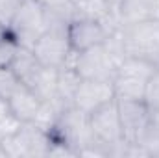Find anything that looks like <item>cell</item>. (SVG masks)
Returning a JSON list of instances; mask_svg holds the SVG:
<instances>
[{
    "mask_svg": "<svg viewBox=\"0 0 159 158\" xmlns=\"http://www.w3.org/2000/svg\"><path fill=\"white\" fill-rule=\"evenodd\" d=\"M152 123L159 128V110H152Z\"/></svg>",
    "mask_w": 159,
    "mask_h": 158,
    "instance_id": "7402d4cb",
    "label": "cell"
},
{
    "mask_svg": "<svg viewBox=\"0 0 159 158\" xmlns=\"http://www.w3.org/2000/svg\"><path fill=\"white\" fill-rule=\"evenodd\" d=\"M32 50L41 63L50 69H61L69 65L74 54L67 37V30H46Z\"/></svg>",
    "mask_w": 159,
    "mask_h": 158,
    "instance_id": "52a82bcc",
    "label": "cell"
},
{
    "mask_svg": "<svg viewBox=\"0 0 159 158\" xmlns=\"http://www.w3.org/2000/svg\"><path fill=\"white\" fill-rule=\"evenodd\" d=\"M13 39L24 48H34L41 36L46 32L44 9L37 0H24L7 26Z\"/></svg>",
    "mask_w": 159,
    "mask_h": 158,
    "instance_id": "5b68a950",
    "label": "cell"
},
{
    "mask_svg": "<svg viewBox=\"0 0 159 158\" xmlns=\"http://www.w3.org/2000/svg\"><path fill=\"white\" fill-rule=\"evenodd\" d=\"M80 75L74 71V67L69 63L61 69H57V82H56V99L63 106L74 104V95L80 86Z\"/></svg>",
    "mask_w": 159,
    "mask_h": 158,
    "instance_id": "5bb4252c",
    "label": "cell"
},
{
    "mask_svg": "<svg viewBox=\"0 0 159 158\" xmlns=\"http://www.w3.org/2000/svg\"><path fill=\"white\" fill-rule=\"evenodd\" d=\"M89 126L93 132L94 145L104 151L106 156H120L124 136L120 126L117 99L102 104L94 112L89 114Z\"/></svg>",
    "mask_w": 159,
    "mask_h": 158,
    "instance_id": "3957f363",
    "label": "cell"
},
{
    "mask_svg": "<svg viewBox=\"0 0 159 158\" xmlns=\"http://www.w3.org/2000/svg\"><path fill=\"white\" fill-rule=\"evenodd\" d=\"M120 126L124 141L133 143L143 134L152 119V110L144 101H131V99H117Z\"/></svg>",
    "mask_w": 159,
    "mask_h": 158,
    "instance_id": "ba28073f",
    "label": "cell"
},
{
    "mask_svg": "<svg viewBox=\"0 0 159 158\" xmlns=\"http://www.w3.org/2000/svg\"><path fill=\"white\" fill-rule=\"evenodd\" d=\"M22 2L24 0H0V22L4 26H9Z\"/></svg>",
    "mask_w": 159,
    "mask_h": 158,
    "instance_id": "d6986e66",
    "label": "cell"
},
{
    "mask_svg": "<svg viewBox=\"0 0 159 158\" xmlns=\"http://www.w3.org/2000/svg\"><path fill=\"white\" fill-rule=\"evenodd\" d=\"M11 71L17 75V78L20 80L22 86H26V87H30L34 91L35 86L43 78L46 67L35 58V54H34L32 48L20 47L19 52H17V56H15V60H13V63H11Z\"/></svg>",
    "mask_w": 159,
    "mask_h": 158,
    "instance_id": "8fae6325",
    "label": "cell"
},
{
    "mask_svg": "<svg viewBox=\"0 0 159 158\" xmlns=\"http://www.w3.org/2000/svg\"><path fill=\"white\" fill-rule=\"evenodd\" d=\"M70 2H72V4H74V7H76V6H80V4H81L83 0H70Z\"/></svg>",
    "mask_w": 159,
    "mask_h": 158,
    "instance_id": "484cf974",
    "label": "cell"
},
{
    "mask_svg": "<svg viewBox=\"0 0 159 158\" xmlns=\"http://www.w3.org/2000/svg\"><path fill=\"white\" fill-rule=\"evenodd\" d=\"M126 56L143 58L159 65V19H144L122 26Z\"/></svg>",
    "mask_w": 159,
    "mask_h": 158,
    "instance_id": "277c9868",
    "label": "cell"
},
{
    "mask_svg": "<svg viewBox=\"0 0 159 158\" xmlns=\"http://www.w3.org/2000/svg\"><path fill=\"white\" fill-rule=\"evenodd\" d=\"M144 102L148 104L150 110H159V65H157V69L154 71V75L146 82Z\"/></svg>",
    "mask_w": 159,
    "mask_h": 158,
    "instance_id": "ac0fdd59",
    "label": "cell"
},
{
    "mask_svg": "<svg viewBox=\"0 0 159 158\" xmlns=\"http://www.w3.org/2000/svg\"><path fill=\"white\" fill-rule=\"evenodd\" d=\"M146 82H148V80L137 78V77H129V75H115V78H113L115 99L144 101Z\"/></svg>",
    "mask_w": 159,
    "mask_h": 158,
    "instance_id": "9a60e30c",
    "label": "cell"
},
{
    "mask_svg": "<svg viewBox=\"0 0 159 158\" xmlns=\"http://www.w3.org/2000/svg\"><path fill=\"white\" fill-rule=\"evenodd\" d=\"M9 116H13V114H11V110H9V102H7L6 99H2V97H0V123H2L4 119H7Z\"/></svg>",
    "mask_w": 159,
    "mask_h": 158,
    "instance_id": "44dd1931",
    "label": "cell"
},
{
    "mask_svg": "<svg viewBox=\"0 0 159 158\" xmlns=\"http://www.w3.org/2000/svg\"><path fill=\"white\" fill-rule=\"evenodd\" d=\"M44 9H56V7H65V6H70L72 2L70 0H37Z\"/></svg>",
    "mask_w": 159,
    "mask_h": 158,
    "instance_id": "ffe728a7",
    "label": "cell"
},
{
    "mask_svg": "<svg viewBox=\"0 0 159 158\" xmlns=\"http://www.w3.org/2000/svg\"><path fill=\"white\" fill-rule=\"evenodd\" d=\"M113 99H115L113 82L81 78L78 89H76V95H74V106L85 114H91Z\"/></svg>",
    "mask_w": 159,
    "mask_h": 158,
    "instance_id": "30bf717a",
    "label": "cell"
},
{
    "mask_svg": "<svg viewBox=\"0 0 159 158\" xmlns=\"http://www.w3.org/2000/svg\"><path fill=\"white\" fill-rule=\"evenodd\" d=\"M19 48H20V45L13 39L11 36L0 39V69L11 67V63H13V60H15Z\"/></svg>",
    "mask_w": 159,
    "mask_h": 158,
    "instance_id": "e0dca14e",
    "label": "cell"
},
{
    "mask_svg": "<svg viewBox=\"0 0 159 158\" xmlns=\"http://www.w3.org/2000/svg\"><path fill=\"white\" fill-rule=\"evenodd\" d=\"M9 36V32H7V26H4L2 22H0V39H4V37H7Z\"/></svg>",
    "mask_w": 159,
    "mask_h": 158,
    "instance_id": "cb8c5ba5",
    "label": "cell"
},
{
    "mask_svg": "<svg viewBox=\"0 0 159 158\" xmlns=\"http://www.w3.org/2000/svg\"><path fill=\"white\" fill-rule=\"evenodd\" d=\"M67 37L70 43L72 52H81L87 48H93L96 45H102L107 37V30L104 28L102 22L87 17H76L69 28H67Z\"/></svg>",
    "mask_w": 159,
    "mask_h": 158,
    "instance_id": "9c48e42d",
    "label": "cell"
},
{
    "mask_svg": "<svg viewBox=\"0 0 159 158\" xmlns=\"http://www.w3.org/2000/svg\"><path fill=\"white\" fill-rule=\"evenodd\" d=\"M20 80L17 78V75L11 71V67L7 69H0V97L9 101V97L20 87Z\"/></svg>",
    "mask_w": 159,
    "mask_h": 158,
    "instance_id": "2e32d148",
    "label": "cell"
},
{
    "mask_svg": "<svg viewBox=\"0 0 159 158\" xmlns=\"http://www.w3.org/2000/svg\"><path fill=\"white\" fill-rule=\"evenodd\" d=\"M48 132H50L52 143H63L70 147L78 156L87 147L94 145L93 132L89 126V114L81 112L74 104L61 110L57 121L52 125Z\"/></svg>",
    "mask_w": 159,
    "mask_h": 158,
    "instance_id": "7a4b0ae2",
    "label": "cell"
},
{
    "mask_svg": "<svg viewBox=\"0 0 159 158\" xmlns=\"http://www.w3.org/2000/svg\"><path fill=\"white\" fill-rule=\"evenodd\" d=\"M106 2L109 4V7H111V9H115V11H117V9H119V6H120V2H122V0H106Z\"/></svg>",
    "mask_w": 159,
    "mask_h": 158,
    "instance_id": "603a6c76",
    "label": "cell"
},
{
    "mask_svg": "<svg viewBox=\"0 0 159 158\" xmlns=\"http://www.w3.org/2000/svg\"><path fill=\"white\" fill-rule=\"evenodd\" d=\"M50 145H52L50 132L34 121L20 123L17 132L0 136V149L4 158L48 156Z\"/></svg>",
    "mask_w": 159,
    "mask_h": 158,
    "instance_id": "6da1fadb",
    "label": "cell"
},
{
    "mask_svg": "<svg viewBox=\"0 0 159 158\" xmlns=\"http://www.w3.org/2000/svg\"><path fill=\"white\" fill-rule=\"evenodd\" d=\"M157 0H122L117 9L120 24H131L137 21L152 19L156 13Z\"/></svg>",
    "mask_w": 159,
    "mask_h": 158,
    "instance_id": "4fadbf2b",
    "label": "cell"
},
{
    "mask_svg": "<svg viewBox=\"0 0 159 158\" xmlns=\"http://www.w3.org/2000/svg\"><path fill=\"white\" fill-rule=\"evenodd\" d=\"M70 65L80 75V78H85V80L113 82L115 75H117V63L107 54L104 45H96L93 48H87V50L72 54Z\"/></svg>",
    "mask_w": 159,
    "mask_h": 158,
    "instance_id": "8992f818",
    "label": "cell"
},
{
    "mask_svg": "<svg viewBox=\"0 0 159 158\" xmlns=\"http://www.w3.org/2000/svg\"><path fill=\"white\" fill-rule=\"evenodd\" d=\"M9 110L15 117L19 119L20 123H28V121H34L37 117L41 110V101L39 97L26 86H20L11 97H9Z\"/></svg>",
    "mask_w": 159,
    "mask_h": 158,
    "instance_id": "7c38bea8",
    "label": "cell"
},
{
    "mask_svg": "<svg viewBox=\"0 0 159 158\" xmlns=\"http://www.w3.org/2000/svg\"><path fill=\"white\" fill-rule=\"evenodd\" d=\"M154 17L159 19V0H157V6H156V13H154Z\"/></svg>",
    "mask_w": 159,
    "mask_h": 158,
    "instance_id": "d4e9b609",
    "label": "cell"
}]
</instances>
